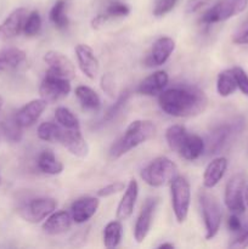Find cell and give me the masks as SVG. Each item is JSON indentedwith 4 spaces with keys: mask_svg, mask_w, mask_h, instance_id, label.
I'll list each match as a JSON object with an SVG mask.
<instances>
[{
    "mask_svg": "<svg viewBox=\"0 0 248 249\" xmlns=\"http://www.w3.org/2000/svg\"><path fill=\"white\" fill-rule=\"evenodd\" d=\"M208 99L196 87H179L164 90L158 96V105L172 117H195L206 109Z\"/></svg>",
    "mask_w": 248,
    "mask_h": 249,
    "instance_id": "obj_1",
    "label": "cell"
},
{
    "mask_svg": "<svg viewBox=\"0 0 248 249\" xmlns=\"http://www.w3.org/2000/svg\"><path fill=\"white\" fill-rule=\"evenodd\" d=\"M156 134V125L153 122L146 119H138L131 122L123 135L112 145L109 156L112 160H118L133 148L146 142Z\"/></svg>",
    "mask_w": 248,
    "mask_h": 249,
    "instance_id": "obj_2",
    "label": "cell"
},
{
    "mask_svg": "<svg viewBox=\"0 0 248 249\" xmlns=\"http://www.w3.org/2000/svg\"><path fill=\"white\" fill-rule=\"evenodd\" d=\"M177 175L179 170L177 164L164 156L155 158L140 173L141 179L152 187H163L170 185Z\"/></svg>",
    "mask_w": 248,
    "mask_h": 249,
    "instance_id": "obj_3",
    "label": "cell"
},
{
    "mask_svg": "<svg viewBox=\"0 0 248 249\" xmlns=\"http://www.w3.org/2000/svg\"><path fill=\"white\" fill-rule=\"evenodd\" d=\"M202 216H203L204 229H206V240H212L219 232L223 219V211L220 203L214 196L203 191L199 194Z\"/></svg>",
    "mask_w": 248,
    "mask_h": 249,
    "instance_id": "obj_4",
    "label": "cell"
},
{
    "mask_svg": "<svg viewBox=\"0 0 248 249\" xmlns=\"http://www.w3.org/2000/svg\"><path fill=\"white\" fill-rule=\"evenodd\" d=\"M170 196L172 207L175 219L182 224L189 215L190 203H191V187L186 178L177 175L170 184Z\"/></svg>",
    "mask_w": 248,
    "mask_h": 249,
    "instance_id": "obj_5",
    "label": "cell"
},
{
    "mask_svg": "<svg viewBox=\"0 0 248 249\" xmlns=\"http://www.w3.org/2000/svg\"><path fill=\"white\" fill-rule=\"evenodd\" d=\"M247 5L248 0H219L216 4L204 12L201 21L207 26L224 22L245 11Z\"/></svg>",
    "mask_w": 248,
    "mask_h": 249,
    "instance_id": "obj_6",
    "label": "cell"
},
{
    "mask_svg": "<svg viewBox=\"0 0 248 249\" xmlns=\"http://www.w3.org/2000/svg\"><path fill=\"white\" fill-rule=\"evenodd\" d=\"M57 207V202L51 197H39L29 201L19 209V215L31 224H38L45 220Z\"/></svg>",
    "mask_w": 248,
    "mask_h": 249,
    "instance_id": "obj_7",
    "label": "cell"
},
{
    "mask_svg": "<svg viewBox=\"0 0 248 249\" xmlns=\"http://www.w3.org/2000/svg\"><path fill=\"white\" fill-rule=\"evenodd\" d=\"M71 80L66 78L58 77L50 72H46L45 77L41 80V84L39 87V94L43 100L46 102H55L63 97L68 96L71 92Z\"/></svg>",
    "mask_w": 248,
    "mask_h": 249,
    "instance_id": "obj_8",
    "label": "cell"
},
{
    "mask_svg": "<svg viewBox=\"0 0 248 249\" xmlns=\"http://www.w3.org/2000/svg\"><path fill=\"white\" fill-rule=\"evenodd\" d=\"M246 178L243 174H236L228 181L225 187V201L226 207L231 213L241 214L246 209L245 202Z\"/></svg>",
    "mask_w": 248,
    "mask_h": 249,
    "instance_id": "obj_9",
    "label": "cell"
},
{
    "mask_svg": "<svg viewBox=\"0 0 248 249\" xmlns=\"http://www.w3.org/2000/svg\"><path fill=\"white\" fill-rule=\"evenodd\" d=\"M240 123L241 122H236V124H220V125L212 129V131H209L207 139L204 140L207 152L209 155H215V153L220 152V150L225 146L226 141L230 139V136L240 129L242 130V126L238 128Z\"/></svg>",
    "mask_w": 248,
    "mask_h": 249,
    "instance_id": "obj_10",
    "label": "cell"
},
{
    "mask_svg": "<svg viewBox=\"0 0 248 249\" xmlns=\"http://www.w3.org/2000/svg\"><path fill=\"white\" fill-rule=\"evenodd\" d=\"M44 62L49 66L48 72L58 77L72 80L75 77V68L72 61L60 51L50 50L44 55Z\"/></svg>",
    "mask_w": 248,
    "mask_h": 249,
    "instance_id": "obj_11",
    "label": "cell"
},
{
    "mask_svg": "<svg viewBox=\"0 0 248 249\" xmlns=\"http://www.w3.org/2000/svg\"><path fill=\"white\" fill-rule=\"evenodd\" d=\"M158 204L157 198H147L145 203L142 204L140 214L136 219L135 226H134V238L138 243H142L143 240L147 237L148 232L151 230L153 220V214H155L156 207Z\"/></svg>",
    "mask_w": 248,
    "mask_h": 249,
    "instance_id": "obj_12",
    "label": "cell"
},
{
    "mask_svg": "<svg viewBox=\"0 0 248 249\" xmlns=\"http://www.w3.org/2000/svg\"><path fill=\"white\" fill-rule=\"evenodd\" d=\"M58 143H61L71 155L78 158H85L89 153V146L85 139L83 138L80 129L62 128Z\"/></svg>",
    "mask_w": 248,
    "mask_h": 249,
    "instance_id": "obj_13",
    "label": "cell"
},
{
    "mask_svg": "<svg viewBox=\"0 0 248 249\" xmlns=\"http://www.w3.org/2000/svg\"><path fill=\"white\" fill-rule=\"evenodd\" d=\"M75 56H77L78 65L80 71L85 77L94 80L99 74L100 63L95 55L94 50L87 44H78L75 46Z\"/></svg>",
    "mask_w": 248,
    "mask_h": 249,
    "instance_id": "obj_14",
    "label": "cell"
},
{
    "mask_svg": "<svg viewBox=\"0 0 248 249\" xmlns=\"http://www.w3.org/2000/svg\"><path fill=\"white\" fill-rule=\"evenodd\" d=\"M175 50V41L169 36H160L153 43L150 53L146 58L148 67H158L167 62L168 58Z\"/></svg>",
    "mask_w": 248,
    "mask_h": 249,
    "instance_id": "obj_15",
    "label": "cell"
},
{
    "mask_svg": "<svg viewBox=\"0 0 248 249\" xmlns=\"http://www.w3.org/2000/svg\"><path fill=\"white\" fill-rule=\"evenodd\" d=\"M28 16V11L24 7H18L14 10L5 21L0 24V39L7 40V39L15 38L21 32H23L24 21Z\"/></svg>",
    "mask_w": 248,
    "mask_h": 249,
    "instance_id": "obj_16",
    "label": "cell"
},
{
    "mask_svg": "<svg viewBox=\"0 0 248 249\" xmlns=\"http://www.w3.org/2000/svg\"><path fill=\"white\" fill-rule=\"evenodd\" d=\"M100 201L96 197H82L71 206V215L74 223L84 224L96 214Z\"/></svg>",
    "mask_w": 248,
    "mask_h": 249,
    "instance_id": "obj_17",
    "label": "cell"
},
{
    "mask_svg": "<svg viewBox=\"0 0 248 249\" xmlns=\"http://www.w3.org/2000/svg\"><path fill=\"white\" fill-rule=\"evenodd\" d=\"M46 105L48 102L45 100L36 99L32 100L28 104L24 105L21 109L17 111V113L15 114L17 122L19 123V125L22 128H28V126H32L34 123H36L40 116L43 114V112L45 111Z\"/></svg>",
    "mask_w": 248,
    "mask_h": 249,
    "instance_id": "obj_18",
    "label": "cell"
},
{
    "mask_svg": "<svg viewBox=\"0 0 248 249\" xmlns=\"http://www.w3.org/2000/svg\"><path fill=\"white\" fill-rule=\"evenodd\" d=\"M139 196V184L135 179H131L124 190V195L117 207V219L121 221L128 220L134 213L136 199Z\"/></svg>",
    "mask_w": 248,
    "mask_h": 249,
    "instance_id": "obj_19",
    "label": "cell"
},
{
    "mask_svg": "<svg viewBox=\"0 0 248 249\" xmlns=\"http://www.w3.org/2000/svg\"><path fill=\"white\" fill-rule=\"evenodd\" d=\"M169 82V75L164 71H157L151 75L146 77L139 84L138 92L145 96H157L164 90Z\"/></svg>",
    "mask_w": 248,
    "mask_h": 249,
    "instance_id": "obj_20",
    "label": "cell"
},
{
    "mask_svg": "<svg viewBox=\"0 0 248 249\" xmlns=\"http://www.w3.org/2000/svg\"><path fill=\"white\" fill-rule=\"evenodd\" d=\"M73 219L71 213L66 211L53 212L46 218L43 224V231L48 235L55 236L66 232L72 226Z\"/></svg>",
    "mask_w": 248,
    "mask_h": 249,
    "instance_id": "obj_21",
    "label": "cell"
},
{
    "mask_svg": "<svg viewBox=\"0 0 248 249\" xmlns=\"http://www.w3.org/2000/svg\"><path fill=\"white\" fill-rule=\"evenodd\" d=\"M228 169V160L225 157H218L207 165L203 174V186L206 189H213L220 182Z\"/></svg>",
    "mask_w": 248,
    "mask_h": 249,
    "instance_id": "obj_22",
    "label": "cell"
},
{
    "mask_svg": "<svg viewBox=\"0 0 248 249\" xmlns=\"http://www.w3.org/2000/svg\"><path fill=\"white\" fill-rule=\"evenodd\" d=\"M206 151V143L201 136L196 134H189L179 150V155L186 160H195L201 157Z\"/></svg>",
    "mask_w": 248,
    "mask_h": 249,
    "instance_id": "obj_23",
    "label": "cell"
},
{
    "mask_svg": "<svg viewBox=\"0 0 248 249\" xmlns=\"http://www.w3.org/2000/svg\"><path fill=\"white\" fill-rule=\"evenodd\" d=\"M27 55L23 50L17 48L5 49L0 53V72L16 70L26 61Z\"/></svg>",
    "mask_w": 248,
    "mask_h": 249,
    "instance_id": "obj_24",
    "label": "cell"
},
{
    "mask_svg": "<svg viewBox=\"0 0 248 249\" xmlns=\"http://www.w3.org/2000/svg\"><path fill=\"white\" fill-rule=\"evenodd\" d=\"M75 96L84 109L96 112L101 108V99L97 92L87 85H79L75 88Z\"/></svg>",
    "mask_w": 248,
    "mask_h": 249,
    "instance_id": "obj_25",
    "label": "cell"
},
{
    "mask_svg": "<svg viewBox=\"0 0 248 249\" xmlns=\"http://www.w3.org/2000/svg\"><path fill=\"white\" fill-rule=\"evenodd\" d=\"M39 170L44 174L58 175L63 172V164L55 157L50 150H45L39 155L36 160Z\"/></svg>",
    "mask_w": 248,
    "mask_h": 249,
    "instance_id": "obj_26",
    "label": "cell"
},
{
    "mask_svg": "<svg viewBox=\"0 0 248 249\" xmlns=\"http://www.w3.org/2000/svg\"><path fill=\"white\" fill-rule=\"evenodd\" d=\"M0 130H1L5 139L10 142L17 143L23 138V128L19 125L15 116L7 117L4 121L0 122Z\"/></svg>",
    "mask_w": 248,
    "mask_h": 249,
    "instance_id": "obj_27",
    "label": "cell"
},
{
    "mask_svg": "<svg viewBox=\"0 0 248 249\" xmlns=\"http://www.w3.org/2000/svg\"><path fill=\"white\" fill-rule=\"evenodd\" d=\"M237 89L235 75L232 70H225L220 72L216 78V91L221 97H228L232 95Z\"/></svg>",
    "mask_w": 248,
    "mask_h": 249,
    "instance_id": "obj_28",
    "label": "cell"
},
{
    "mask_svg": "<svg viewBox=\"0 0 248 249\" xmlns=\"http://www.w3.org/2000/svg\"><path fill=\"white\" fill-rule=\"evenodd\" d=\"M123 236V226L121 220L109 221L104 229V245L106 248L118 247Z\"/></svg>",
    "mask_w": 248,
    "mask_h": 249,
    "instance_id": "obj_29",
    "label": "cell"
},
{
    "mask_svg": "<svg viewBox=\"0 0 248 249\" xmlns=\"http://www.w3.org/2000/svg\"><path fill=\"white\" fill-rule=\"evenodd\" d=\"M187 135H189V133H187L186 128L182 125H179V124L170 125L165 130V140H167L168 146H169L170 150L177 153L181 148L182 143H184Z\"/></svg>",
    "mask_w": 248,
    "mask_h": 249,
    "instance_id": "obj_30",
    "label": "cell"
},
{
    "mask_svg": "<svg viewBox=\"0 0 248 249\" xmlns=\"http://www.w3.org/2000/svg\"><path fill=\"white\" fill-rule=\"evenodd\" d=\"M49 18H50L51 23L58 29L67 28L70 24V19H68L67 14H66V0H57L53 9L50 10L49 14Z\"/></svg>",
    "mask_w": 248,
    "mask_h": 249,
    "instance_id": "obj_31",
    "label": "cell"
},
{
    "mask_svg": "<svg viewBox=\"0 0 248 249\" xmlns=\"http://www.w3.org/2000/svg\"><path fill=\"white\" fill-rule=\"evenodd\" d=\"M62 126L53 122H44L38 126V138L48 142H58Z\"/></svg>",
    "mask_w": 248,
    "mask_h": 249,
    "instance_id": "obj_32",
    "label": "cell"
},
{
    "mask_svg": "<svg viewBox=\"0 0 248 249\" xmlns=\"http://www.w3.org/2000/svg\"><path fill=\"white\" fill-rule=\"evenodd\" d=\"M55 119L56 123H58L65 129H80L79 121L67 107H57L55 111Z\"/></svg>",
    "mask_w": 248,
    "mask_h": 249,
    "instance_id": "obj_33",
    "label": "cell"
},
{
    "mask_svg": "<svg viewBox=\"0 0 248 249\" xmlns=\"http://www.w3.org/2000/svg\"><path fill=\"white\" fill-rule=\"evenodd\" d=\"M130 96H131L130 90H124V91H122L121 94H119V96L117 97L116 102H114V104L106 111V113H105L104 116V121L109 122L112 121V119L116 118V117L123 111V108L125 107V105L128 104Z\"/></svg>",
    "mask_w": 248,
    "mask_h": 249,
    "instance_id": "obj_34",
    "label": "cell"
},
{
    "mask_svg": "<svg viewBox=\"0 0 248 249\" xmlns=\"http://www.w3.org/2000/svg\"><path fill=\"white\" fill-rule=\"evenodd\" d=\"M41 29V17L38 11H32L28 14L23 26V33L27 36H34Z\"/></svg>",
    "mask_w": 248,
    "mask_h": 249,
    "instance_id": "obj_35",
    "label": "cell"
},
{
    "mask_svg": "<svg viewBox=\"0 0 248 249\" xmlns=\"http://www.w3.org/2000/svg\"><path fill=\"white\" fill-rule=\"evenodd\" d=\"M108 18H117V17H125L130 14V7L121 1H113L107 6L106 12Z\"/></svg>",
    "mask_w": 248,
    "mask_h": 249,
    "instance_id": "obj_36",
    "label": "cell"
},
{
    "mask_svg": "<svg viewBox=\"0 0 248 249\" xmlns=\"http://www.w3.org/2000/svg\"><path fill=\"white\" fill-rule=\"evenodd\" d=\"M125 187V184H124L123 181H114L112 182V184L100 189L99 191L96 192V196L100 197V198H106V197L113 196V195H117L119 194V192L124 191Z\"/></svg>",
    "mask_w": 248,
    "mask_h": 249,
    "instance_id": "obj_37",
    "label": "cell"
},
{
    "mask_svg": "<svg viewBox=\"0 0 248 249\" xmlns=\"http://www.w3.org/2000/svg\"><path fill=\"white\" fill-rule=\"evenodd\" d=\"M235 75L236 83H237V89L241 90L243 95L248 96V74L243 68L233 67L231 68Z\"/></svg>",
    "mask_w": 248,
    "mask_h": 249,
    "instance_id": "obj_38",
    "label": "cell"
},
{
    "mask_svg": "<svg viewBox=\"0 0 248 249\" xmlns=\"http://www.w3.org/2000/svg\"><path fill=\"white\" fill-rule=\"evenodd\" d=\"M177 2V0H158L153 7V15L156 17H163L174 9Z\"/></svg>",
    "mask_w": 248,
    "mask_h": 249,
    "instance_id": "obj_39",
    "label": "cell"
},
{
    "mask_svg": "<svg viewBox=\"0 0 248 249\" xmlns=\"http://www.w3.org/2000/svg\"><path fill=\"white\" fill-rule=\"evenodd\" d=\"M232 41L237 45H248V19H246L233 33Z\"/></svg>",
    "mask_w": 248,
    "mask_h": 249,
    "instance_id": "obj_40",
    "label": "cell"
},
{
    "mask_svg": "<svg viewBox=\"0 0 248 249\" xmlns=\"http://www.w3.org/2000/svg\"><path fill=\"white\" fill-rule=\"evenodd\" d=\"M211 1L212 0H187L186 5H185L186 14H196L207 5L211 4Z\"/></svg>",
    "mask_w": 248,
    "mask_h": 249,
    "instance_id": "obj_41",
    "label": "cell"
},
{
    "mask_svg": "<svg viewBox=\"0 0 248 249\" xmlns=\"http://www.w3.org/2000/svg\"><path fill=\"white\" fill-rule=\"evenodd\" d=\"M101 88L108 96H114L116 85H114L113 77L111 74H105L101 79Z\"/></svg>",
    "mask_w": 248,
    "mask_h": 249,
    "instance_id": "obj_42",
    "label": "cell"
},
{
    "mask_svg": "<svg viewBox=\"0 0 248 249\" xmlns=\"http://www.w3.org/2000/svg\"><path fill=\"white\" fill-rule=\"evenodd\" d=\"M228 225H229V229H230L232 232H238V231L242 229V223H241L240 218H238V214H235V213L231 214L230 218H229L228 220Z\"/></svg>",
    "mask_w": 248,
    "mask_h": 249,
    "instance_id": "obj_43",
    "label": "cell"
},
{
    "mask_svg": "<svg viewBox=\"0 0 248 249\" xmlns=\"http://www.w3.org/2000/svg\"><path fill=\"white\" fill-rule=\"evenodd\" d=\"M107 19H109L108 17H107L106 14H100L97 15V16H95L94 18H92L91 21V28L92 29H99L101 28L102 26H104L105 23H106Z\"/></svg>",
    "mask_w": 248,
    "mask_h": 249,
    "instance_id": "obj_44",
    "label": "cell"
},
{
    "mask_svg": "<svg viewBox=\"0 0 248 249\" xmlns=\"http://www.w3.org/2000/svg\"><path fill=\"white\" fill-rule=\"evenodd\" d=\"M231 247H237V248H246L248 247V229L231 245Z\"/></svg>",
    "mask_w": 248,
    "mask_h": 249,
    "instance_id": "obj_45",
    "label": "cell"
},
{
    "mask_svg": "<svg viewBox=\"0 0 248 249\" xmlns=\"http://www.w3.org/2000/svg\"><path fill=\"white\" fill-rule=\"evenodd\" d=\"M158 249H165V248H170V249H173L174 248V245H173V243H162V245H159L157 247Z\"/></svg>",
    "mask_w": 248,
    "mask_h": 249,
    "instance_id": "obj_46",
    "label": "cell"
},
{
    "mask_svg": "<svg viewBox=\"0 0 248 249\" xmlns=\"http://www.w3.org/2000/svg\"><path fill=\"white\" fill-rule=\"evenodd\" d=\"M245 202H246V204L248 206V186L246 187V190H245Z\"/></svg>",
    "mask_w": 248,
    "mask_h": 249,
    "instance_id": "obj_47",
    "label": "cell"
},
{
    "mask_svg": "<svg viewBox=\"0 0 248 249\" xmlns=\"http://www.w3.org/2000/svg\"><path fill=\"white\" fill-rule=\"evenodd\" d=\"M2 105H4V99L0 96V111H1V108H2Z\"/></svg>",
    "mask_w": 248,
    "mask_h": 249,
    "instance_id": "obj_48",
    "label": "cell"
}]
</instances>
